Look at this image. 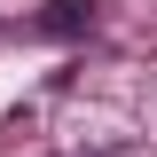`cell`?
<instances>
[{"label": "cell", "instance_id": "1", "mask_svg": "<svg viewBox=\"0 0 157 157\" xmlns=\"http://www.w3.org/2000/svg\"><path fill=\"white\" fill-rule=\"evenodd\" d=\"M86 24H94V0H47L39 8V32L47 39H78Z\"/></svg>", "mask_w": 157, "mask_h": 157}]
</instances>
